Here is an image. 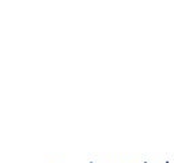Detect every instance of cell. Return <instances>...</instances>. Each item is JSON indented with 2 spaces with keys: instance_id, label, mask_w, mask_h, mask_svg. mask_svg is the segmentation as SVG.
<instances>
[{
  "instance_id": "1",
  "label": "cell",
  "mask_w": 174,
  "mask_h": 163,
  "mask_svg": "<svg viewBox=\"0 0 174 163\" xmlns=\"http://www.w3.org/2000/svg\"><path fill=\"white\" fill-rule=\"evenodd\" d=\"M90 163H93V162H90Z\"/></svg>"
},
{
  "instance_id": "2",
  "label": "cell",
  "mask_w": 174,
  "mask_h": 163,
  "mask_svg": "<svg viewBox=\"0 0 174 163\" xmlns=\"http://www.w3.org/2000/svg\"><path fill=\"white\" fill-rule=\"evenodd\" d=\"M166 163H169V162H166Z\"/></svg>"
}]
</instances>
